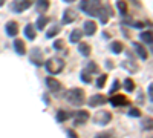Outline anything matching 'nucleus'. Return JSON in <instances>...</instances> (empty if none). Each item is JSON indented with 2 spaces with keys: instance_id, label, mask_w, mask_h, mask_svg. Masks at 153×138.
I'll return each mask as SVG.
<instances>
[{
  "instance_id": "obj_1",
  "label": "nucleus",
  "mask_w": 153,
  "mask_h": 138,
  "mask_svg": "<svg viewBox=\"0 0 153 138\" xmlns=\"http://www.w3.org/2000/svg\"><path fill=\"white\" fill-rule=\"evenodd\" d=\"M63 98L72 106H81L86 101V94L81 87H72V89H68L65 92Z\"/></svg>"
},
{
  "instance_id": "obj_2",
  "label": "nucleus",
  "mask_w": 153,
  "mask_h": 138,
  "mask_svg": "<svg viewBox=\"0 0 153 138\" xmlns=\"http://www.w3.org/2000/svg\"><path fill=\"white\" fill-rule=\"evenodd\" d=\"M101 8L100 0H81L80 2V9L84 12V14L91 16V17H97L98 11Z\"/></svg>"
},
{
  "instance_id": "obj_3",
  "label": "nucleus",
  "mask_w": 153,
  "mask_h": 138,
  "mask_svg": "<svg viewBox=\"0 0 153 138\" xmlns=\"http://www.w3.org/2000/svg\"><path fill=\"white\" fill-rule=\"evenodd\" d=\"M45 68L49 74L52 75H57L63 71V68H65V60L63 58H58V57H52L45 61Z\"/></svg>"
},
{
  "instance_id": "obj_4",
  "label": "nucleus",
  "mask_w": 153,
  "mask_h": 138,
  "mask_svg": "<svg viewBox=\"0 0 153 138\" xmlns=\"http://www.w3.org/2000/svg\"><path fill=\"white\" fill-rule=\"evenodd\" d=\"M35 0H12L11 3V11L16 12V14H22L23 11H26L32 6V3Z\"/></svg>"
},
{
  "instance_id": "obj_5",
  "label": "nucleus",
  "mask_w": 153,
  "mask_h": 138,
  "mask_svg": "<svg viewBox=\"0 0 153 138\" xmlns=\"http://www.w3.org/2000/svg\"><path fill=\"white\" fill-rule=\"evenodd\" d=\"M110 121H112V114L107 110H98L94 115V123L100 124V126H107Z\"/></svg>"
},
{
  "instance_id": "obj_6",
  "label": "nucleus",
  "mask_w": 153,
  "mask_h": 138,
  "mask_svg": "<svg viewBox=\"0 0 153 138\" xmlns=\"http://www.w3.org/2000/svg\"><path fill=\"white\" fill-rule=\"evenodd\" d=\"M29 60H31V63L35 65V66H42L43 65V51L42 49H38V48H34L31 54H29Z\"/></svg>"
},
{
  "instance_id": "obj_7",
  "label": "nucleus",
  "mask_w": 153,
  "mask_h": 138,
  "mask_svg": "<svg viewBox=\"0 0 153 138\" xmlns=\"http://www.w3.org/2000/svg\"><path fill=\"white\" fill-rule=\"evenodd\" d=\"M75 19H76V12H75L72 8H66L65 11H63V16H61V23H63V25L74 23Z\"/></svg>"
},
{
  "instance_id": "obj_8",
  "label": "nucleus",
  "mask_w": 153,
  "mask_h": 138,
  "mask_svg": "<svg viewBox=\"0 0 153 138\" xmlns=\"http://www.w3.org/2000/svg\"><path fill=\"white\" fill-rule=\"evenodd\" d=\"M106 103H107V98H106L104 95H101V94H98V95H92L91 98H89V106H91V107L103 106V104H106Z\"/></svg>"
},
{
  "instance_id": "obj_9",
  "label": "nucleus",
  "mask_w": 153,
  "mask_h": 138,
  "mask_svg": "<svg viewBox=\"0 0 153 138\" xmlns=\"http://www.w3.org/2000/svg\"><path fill=\"white\" fill-rule=\"evenodd\" d=\"M110 16H112V12H110V8H109V6L106 5V6H101V8H100V11H98V16H97V17L100 19L101 25H106Z\"/></svg>"
},
{
  "instance_id": "obj_10",
  "label": "nucleus",
  "mask_w": 153,
  "mask_h": 138,
  "mask_svg": "<svg viewBox=\"0 0 153 138\" xmlns=\"http://www.w3.org/2000/svg\"><path fill=\"white\" fill-rule=\"evenodd\" d=\"M83 32L86 34V35H94L95 32H97V23L94 22V20H86L84 23H83Z\"/></svg>"
},
{
  "instance_id": "obj_11",
  "label": "nucleus",
  "mask_w": 153,
  "mask_h": 138,
  "mask_svg": "<svg viewBox=\"0 0 153 138\" xmlns=\"http://www.w3.org/2000/svg\"><path fill=\"white\" fill-rule=\"evenodd\" d=\"M72 117L75 118V124H84L89 120V112L87 110H76Z\"/></svg>"
},
{
  "instance_id": "obj_12",
  "label": "nucleus",
  "mask_w": 153,
  "mask_h": 138,
  "mask_svg": "<svg viewBox=\"0 0 153 138\" xmlns=\"http://www.w3.org/2000/svg\"><path fill=\"white\" fill-rule=\"evenodd\" d=\"M5 31H6V34L9 37H16L19 34V25H17V22H14V20L8 22L6 26H5Z\"/></svg>"
},
{
  "instance_id": "obj_13",
  "label": "nucleus",
  "mask_w": 153,
  "mask_h": 138,
  "mask_svg": "<svg viewBox=\"0 0 153 138\" xmlns=\"http://www.w3.org/2000/svg\"><path fill=\"white\" fill-rule=\"evenodd\" d=\"M46 86H48V89H49L51 92H58V91L61 89V83H60L58 80L52 78V77H48V78H46Z\"/></svg>"
},
{
  "instance_id": "obj_14",
  "label": "nucleus",
  "mask_w": 153,
  "mask_h": 138,
  "mask_svg": "<svg viewBox=\"0 0 153 138\" xmlns=\"http://www.w3.org/2000/svg\"><path fill=\"white\" fill-rule=\"evenodd\" d=\"M110 104H112L113 107L124 106V104H127V98H126L124 95H121V94H117V95L110 97Z\"/></svg>"
},
{
  "instance_id": "obj_15",
  "label": "nucleus",
  "mask_w": 153,
  "mask_h": 138,
  "mask_svg": "<svg viewBox=\"0 0 153 138\" xmlns=\"http://www.w3.org/2000/svg\"><path fill=\"white\" fill-rule=\"evenodd\" d=\"M121 66H123V69H126L129 74H135L138 71V65L135 63V60H130V58L124 60L123 63H121Z\"/></svg>"
},
{
  "instance_id": "obj_16",
  "label": "nucleus",
  "mask_w": 153,
  "mask_h": 138,
  "mask_svg": "<svg viewBox=\"0 0 153 138\" xmlns=\"http://www.w3.org/2000/svg\"><path fill=\"white\" fill-rule=\"evenodd\" d=\"M133 51L138 54V57L141 60H147L149 54H147V49L141 45V43H133Z\"/></svg>"
},
{
  "instance_id": "obj_17",
  "label": "nucleus",
  "mask_w": 153,
  "mask_h": 138,
  "mask_svg": "<svg viewBox=\"0 0 153 138\" xmlns=\"http://www.w3.org/2000/svg\"><path fill=\"white\" fill-rule=\"evenodd\" d=\"M14 51L19 55H25V52H26V46H25V42L23 40H20V39H16L14 40Z\"/></svg>"
},
{
  "instance_id": "obj_18",
  "label": "nucleus",
  "mask_w": 153,
  "mask_h": 138,
  "mask_svg": "<svg viewBox=\"0 0 153 138\" xmlns=\"http://www.w3.org/2000/svg\"><path fill=\"white\" fill-rule=\"evenodd\" d=\"M25 37H26L28 40H34L35 39V35H37V32H35V28H34V25H26V26H25Z\"/></svg>"
},
{
  "instance_id": "obj_19",
  "label": "nucleus",
  "mask_w": 153,
  "mask_h": 138,
  "mask_svg": "<svg viewBox=\"0 0 153 138\" xmlns=\"http://www.w3.org/2000/svg\"><path fill=\"white\" fill-rule=\"evenodd\" d=\"M81 37H83V31L81 29H74L71 32V35H69V42L71 43H80Z\"/></svg>"
},
{
  "instance_id": "obj_20",
  "label": "nucleus",
  "mask_w": 153,
  "mask_h": 138,
  "mask_svg": "<svg viewBox=\"0 0 153 138\" xmlns=\"http://www.w3.org/2000/svg\"><path fill=\"white\" fill-rule=\"evenodd\" d=\"M109 48H110V51H112L113 54H121V52L124 51V45H123L121 42H118V40L112 42Z\"/></svg>"
},
{
  "instance_id": "obj_21",
  "label": "nucleus",
  "mask_w": 153,
  "mask_h": 138,
  "mask_svg": "<svg viewBox=\"0 0 153 138\" xmlns=\"http://www.w3.org/2000/svg\"><path fill=\"white\" fill-rule=\"evenodd\" d=\"M49 0H37V5H35V8H37V11L40 12V14H43V12H46L48 9H49Z\"/></svg>"
},
{
  "instance_id": "obj_22",
  "label": "nucleus",
  "mask_w": 153,
  "mask_h": 138,
  "mask_svg": "<svg viewBox=\"0 0 153 138\" xmlns=\"http://www.w3.org/2000/svg\"><path fill=\"white\" fill-rule=\"evenodd\" d=\"M74 115V112H68V110H58L57 112V121L58 123H63V121H66L68 118H71Z\"/></svg>"
},
{
  "instance_id": "obj_23",
  "label": "nucleus",
  "mask_w": 153,
  "mask_h": 138,
  "mask_svg": "<svg viewBox=\"0 0 153 138\" xmlns=\"http://www.w3.org/2000/svg\"><path fill=\"white\" fill-rule=\"evenodd\" d=\"M139 39H141L149 48H152L153 42H152V32L150 31H143L141 34H139Z\"/></svg>"
},
{
  "instance_id": "obj_24",
  "label": "nucleus",
  "mask_w": 153,
  "mask_h": 138,
  "mask_svg": "<svg viewBox=\"0 0 153 138\" xmlns=\"http://www.w3.org/2000/svg\"><path fill=\"white\" fill-rule=\"evenodd\" d=\"M49 23V17H46V16H40L37 19V29L38 31H43L45 28H46V25Z\"/></svg>"
},
{
  "instance_id": "obj_25",
  "label": "nucleus",
  "mask_w": 153,
  "mask_h": 138,
  "mask_svg": "<svg viewBox=\"0 0 153 138\" xmlns=\"http://www.w3.org/2000/svg\"><path fill=\"white\" fill-rule=\"evenodd\" d=\"M84 71L87 74H98L100 72V68H98V65L95 63V61H89V63L86 65V68H84Z\"/></svg>"
},
{
  "instance_id": "obj_26",
  "label": "nucleus",
  "mask_w": 153,
  "mask_h": 138,
  "mask_svg": "<svg viewBox=\"0 0 153 138\" xmlns=\"http://www.w3.org/2000/svg\"><path fill=\"white\" fill-rule=\"evenodd\" d=\"M78 52L83 57H89V55H91V46H89L87 43H80L78 45Z\"/></svg>"
},
{
  "instance_id": "obj_27",
  "label": "nucleus",
  "mask_w": 153,
  "mask_h": 138,
  "mask_svg": "<svg viewBox=\"0 0 153 138\" xmlns=\"http://www.w3.org/2000/svg\"><path fill=\"white\" fill-rule=\"evenodd\" d=\"M123 87H124L127 92H133V91H135V83H133V80H132V78H126V80L123 81Z\"/></svg>"
},
{
  "instance_id": "obj_28",
  "label": "nucleus",
  "mask_w": 153,
  "mask_h": 138,
  "mask_svg": "<svg viewBox=\"0 0 153 138\" xmlns=\"http://www.w3.org/2000/svg\"><path fill=\"white\" fill-rule=\"evenodd\" d=\"M106 80H107V75L106 74H101L100 75V77L97 78V87H100V89H101V87H104V84H106Z\"/></svg>"
},
{
  "instance_id": "obj_29",
  "label": "nucleus",
  "mask_w": 153,
  "mask_h": 138,
  "mask_svg": "<svg viewBox=\"0 0 153 138\" xmlns=\"http://www.w3.org/2000/svg\"><path fill=\"white\" fill-rule=\"evenodd\" d=\"M117 6H118V9H120V12H121V16H127V3L126 2H120L117 3Z\"/></svg>"
},
{
  "instance_id": "obj_30",
  "label": "nucleus",
  "mask_w": 153,
  "mask_h": 138,
  "mask_svg": "<svg viewBox=\"0 0 153 138\" xmlns=\"http://www.w3.org/2000/svg\"><path fill=\"white\" fill-rule=\"evenodd\" d=\"M94 138H115V134L113 132H98Z\"/></svg>"
},
{
  "instance_id": "obj_31",
  "label": "nucleus",
  "mask_w": 153,
  "mask_h": 138,
  "mask_svg": "<svg viewBox=\"0 0 153 138\" xmlns=\"http://www.w3.org/2000/svg\"><path fill=\"white\" fill-rule=\"evenodd\" d=\"M58 31H60V28L55 25V26H52V28H51V29L46 32V37H48V39H52L54 35H57V34H58Z\"/></svg>"
},
{
  "instance_id": "obj_32",
  "label": "nucleus",
  "mask_w": 153,
  "mask_h": 138,
  "mask_svg": "<svg viewBox=\"0 0 153 138\" xmlns=\"http://www.w3.org/2000/svg\"><path fill=\"white\" fill-rule=\"evenodd\" d=\"M52 48L55 49V51H60V49H63V48H65V40H61V39L55 40V42L52 43Z\"/></svg>"
},
{
  "instance_id": "obj_33",
  "label": "nucleus",
  "mask_w": 153,
  "mask_h": 138,
  "mask_svg": "<svg viewBox=\"0 0 153 138\" xmlns=\"http://www.w3.org/2000/svg\"><path fill=\"white\" fill-rule=\"evenodd\" d=\"M80 78H81V81H83V83H91V81H92V77H91V74H87L86 71H83V72H81Z\"/></svg>"
},
{
  "instance_id": "obj_34",
  "label": "nucleus",
  "mask_w": 153,
  "mask_h": 138,
  "mask_svg": "<svg viewBox=\"0 0 153 138\" xmlns=\"http://www.w3.org/2000/svg\"><path fill=\"white\" fill-rule=\"evenodd\" d=\"M129 115H130V117H136V118H138V117H141V110L136 109V107H133V109H130V110H129Z\"/></svg>"
},
{
  "instance_id": "obj_35",
  "label": "nucleus",
  "mask_w": 153,
  "mask_h": 138,
  "mask_svg": "<svg viewBox=\"0 0 153 138\" xmlns=\"http://www.w3.org/2000/svg\"><path fill=\"white\" fill-rule=\"evenodd\" d=\"M120 86H121V84H120V81H118V80H113V86H112V89H110V94L117 91V89H118Z\"/></svg>"
},
{
  "instance_id": "obj_36",
  "label": "nucleus",
  "mask_w": 153,
  "mask_h": 138,
  "mask_svg": "<svg viewBox=\"0 0 153 138\" xmlns=\"http://www.w3.org/2000/svg\"><path fill=\"white\" fill-rule=\"evenodd\" d=\"M66 132H68V135H69V138H76V134H75V132H74L72 129H68Z\"/></svg>"
},
{
  "instance_id": "obj_37",
  "label": "nucleus",
  "mask_w": 153,
  "mask_h": 138,
  "mask_svg": "<svg viewBox=\"0 0 153 138\" xmlns=\"http://www.w3.org/2000/svg\"><path fill=\"white\" fill-rule=\"evenodd\" d=\"M152 94H153V86H149V100H152Z\"/></svg>"
},
{
  "instance_id": "obj_38",
  "label": "nucleus",
  "mask_w": 153,
  "mask_h": 138,
  "mask_svg": "<svg viewBox=\"0 0 153 138\" xmlns=\"http://www.w3.org/2000/svg\"><path fill=\"white\" fill-rule=\"evenodd\" d=\"M106 66H107V68H110V69H112V68H113V63H112V61H107V63H106Z\"/></svg>"
},
{
  "instance_id": "obj_39",
  "label": "nucleus",
  "mask_w": 153,
  "mask_h": 138,
  "mask_svg": "<svg viewBox=\"0 0 153 138\" xmlns=\"http://www.w3.org/2000/svg\"><path fill=\"white\" fill-rule=\"evenodd\" d=\"M63 2H66V3H72L74 0H63Z\"/></svg>"
},
{
  "instance_id": "obj_40",
  "label": "nucleus",
  "mask_w": 153,
  "mask_h": 138,
  "mask_svg": "<svg viewBox=\"0 0 153 138\" xmlns=\"http://www.w3.org/2000/svg\"><path fill=\"white\" fill-rule=\"evenodd\" d=\"M5 5V0H0V6H3Z\"/></svg>"
}]
</instances>
